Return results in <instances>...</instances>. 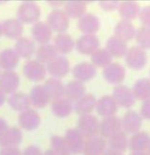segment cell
<instances>
[{
    "instance_id": "6da1fadb",
    "label": "cell",
    "mask_w": 150,
    "mask_h": 155,
    "mask_svg": "<svg viewBox=\"0 0 150 155\" xmlns=\"http://www.w3.org/2000/svg\"><path fill=\"white\" fill-rule=\"evenodd\" d=\"M42 11L39 5L34 1H24L17 10V18L22 24H35L39 21Z\"/></svg>"
},
{
    "instance_id": "7a4b0ae2",
    "label": "cell",
    "mask_w": 150,
    "mask_h": 155,
    "mask_svg": "<svg viewBox=\"0 0 150 155\" xmlns=\"http://www.w3.org/2000/svg\"><path fill=\"white\" fill-rule=\"evenodd\" d=\"M100 122L96 116L94 115L80 116L77 120L76 130L82 135L85 139L91 138L99 134Z\"/></svg>"
},
{
    "instance_id": "3957f363",
    "label": "cell",
    "mask_w": 150,
    "mask_h": 155,
    "mask_svg": "<svg viewBox=\"0 0 150 155\" xmlns=\"http://www.w3.org/2000/svg\"><path fill=\"white\" fill-rule=\"evenodd\" d=\"M52 32H56L58 34L65 33L69 28L70 19L66 15V13L62 9H53L48 15L46 22Z\"/></svg>"
},
{
    "instance_id": "277c9868",
    "label": "cell",
    "mask_w": 150,
    "mask_h": 155,
    "mask_svg": "<svg viewBox=\"0 0 150 155\" xmlns=\"http://www.w3.org/2000/svg\"><path fill=\"white\" fill-rule=\"evenodd\" d=\"M125 59L129 68L132 70H141L148 63V55L145 49L139 46H132L128 48Z\"/></svg>"
},
{
    "instance_id": "5b68a950",
    "label": "cell",
    "mask_w": 150,
    "mask_h": 155,
    "mask_svg": "<svg viewBox=\"0 0 150 155\" xmlns=\"http://www.w3.org/2000/svg\"><path fill=\"white\" fill-rule=\"evenodd\" d=\"M71 70L70 62L65 56H58L46 64V71L50 78L61 79L65 78Z\"/></svg>"
},
{
    "instance_id": "8992f818",
    "label": "cell",
    "mask_w": 150,
    "mask_h": 155,
    "mask_svg": "<svg viewBox=\"0 0 150 155\" xmlns=\"http://www.w3.org/2000/svg\"><path fill=\"white\" fill-rule=\"evenodd\" d=\"M111 96L118 106L124 108H129L133 106L136 101L132 88L124 85H118L114 87Z\"/></svg>"
},
{
    "instance_id": "52a82bcc",
    "label": "cell",
    "mask_w": 150,
    "mask_h": 155,
    "mask_svg": "<svg viewBox=\"0 0 150 155\" xmlns=\"http://www.w3.org/2000/svg\"><path fill=\"white\" fill-rule=\"evenodd\" d=\"M100 47V40L95 35H83L75 41L76 50L85 56H91Z\"/></svg>"
},
{
    "instance_id": "ba28073f",
    "label": "cell",
    "mask_w": 150,
    "mask_h": 155,
    "mask_svg": "<svg viewBox=\"0 0 150 155\" xmlns=\"http://www.w3.org/2000/svg\"><path fill=\"white\" fill-rule=\"evenodd\" d=\"M23 73L25 77L32 82H40L43 80L47 71L46 66L36 60H29L23 66Z\"/></svg>"
},
{
    "instance_id": "9c48e42d",
    "label": "cell",
    "mask_w": 150,
    "mask_h": 155,
    "mask_svg": "<svg viewBox=\"0 0 150 155\" xmlns=\"http://www.w3.org/2000/svg\"><path fill=\"white\" fill-rule=\"evenodd\" d=\"M20 85V78L14 71H3L0 73V89L5 94L17 92Z\"/></svg>"
},
{
    "instance_id": "30bf717a",
    "label": "cell",
    "mask_w": 150,
    "mask_h": 155,
    "mask_svg": "<svg viewBox=\"0 0 150 155\" xmlns=\"http://www.w3.org/2000/svg\"><path fill=\"white\" fill-rule=\"evenodd\" d=\"M102 77L109 84L118 86L125 78V69L118 63H111L103 68Z\"/></svg>"
},
{
    "instance_id": "8fae6325",
    "label": "cell",
    "mask_w": 150,
    "mask_h": 155,
    "mask_svg": "<svg viewBox=\"0 0 150 155\" xmlns=\"http://www.w3.org/2000/svg\"><path fill=\"white\" fill-rule=\"evenodd\" d=\"M122 129L125 133L134 134L140 131L142 125V117L135 110H128L125 113L121 119Z\"/></svg>"
},
{
    "instance_id": "7c38bea8",
    "label": "cell",
    "mask_w": 150,
    "mask_h": 155,
    "mask_svg": "<svg viewBox=\"0 0 150 155\" xmlns=\"http://www.w3.org/2000/svg\"><path fill=\"white\" fill-rule=\"evenodd\" d=\"M20 127L27 131H32L36 130L41 124V116L36 110L33 108H28L19 115Z\"/></svg>"
},
{
    "instance_id": "4fadbf2b",
    "label": "cell",
    "mask_w": 150,
    "mask_h": 155,
    "mask_svg": "<svg viewBox=\"0 0 150 155\" xmlns=\"http://www.w3.org/2000/svg\"><path fill=\"white\" fill-rule=\"evenodd\" d=\"M97 73L96 67L89 62H81L77 64L72 70L73 78L82 83L88 82L95 77Z\"/></svg>"
},
{
    "instance_id": "5bb4252c",
    "label": "cell",
    "mask_w": 150,
    "mask_h": 155,
    "mask_svg": "<svg viewBox=\"0 0 150 155\" xmlns=\"http://www.w3.org/2000/svg\"><path fill=\"white\" fill-rule=\"evenodd\" d=\"M77 28L84 35H95L101 28L100 19L93 13H86L79 19Z\"/></svg>"
},
{
    "instance_id": "9a60e30c",
    "label": "cell",
    "mask_w": 150,
    "mask_h": 155,
    "mask_svg": "<svg viewBox=\"0 0 150 155\" xmlns=\"http://www.w3.org/2000/svg\"><path fill=\"white\" fill-rule=\"evenodd\" d=\"M64 138L70 149L72 154H80L83 152L86 139L76 130V128H70L66 130Z\"/></svg>"
},
{
    "instance_id": "2e32d148",
    "label": "cell",
    "mask_w": 150,
    "mask_h": 155,
    "mask_svg": "<svg viewBox=\"0 0 150 155\" xmlns=\"http://www.w3.org/2000/svg\"><path fill=\"white\" fill-rule=\"evenodd\" d=\"M52 30L46 22L38 21L33 25L31 30V35L33 41L39 45L50 43L52 38Z\"/></svg>"
},
{
    "instance_id": "e0dca14e",
    "label": "cell",
    "mask_w": 150,
    "mask_h": 155,
    "mask_svg": "<svg viewBox=\"0 0 150 155\" xmlns=\"http://www.w3.org/2000/svg\"><path fill=\"white\" fill-rule=\"evenodd\" d=\"M31 106L35 108H43L51 101V99L46 92L43 85H36L31 88L29 94Z\"/></svg>"
},
{
    "instance_id": "ac0fdd59",
    "label": "cell",
    "mask_w": 150,
    "mask_h": 155,
    "mask_svg": "<svg viewBox=\"0 0 150 155\" xmlns=\"http://www.w3.org/2000/svg\"><path fill=\"white\" fill-rule=\"evenodd\" d=\"M122 130L121 119L116 116L104 117L99 124V134L103 138H109L110 136Z\"/></svg>"
},
{
    "instance_id": "d6986e66",
    "label": "cell",
    "mask_w": 150,
    "mask_h": 155,
    "mask_svg": "<svg viewBox=\"0 0 150 155\" xmlns=\"http://www.w3.org/2000/svg\"><path fill=\"white\" fill-rule=\"evenodd\" d=\"M13 49L20 58L28 59L35 54L36 46L33 39L27 36H21L16 40Z\"/></svg>"
},
{
    "instance_id": "ffe728a7",
    "label": "cell",
    "mask_w": 150,
    "mask_h": 155,
    "mask_svg": "<svg viewBox=\"0 0 150 155\" xmlns=\"http://www.w3.org/2000/svg\"><path fill=\"white\" fill-rule=\"evenodd\" d=\"M23 140L22 130L18 127H10L0 137V148L18 147Z\"/></svg>"
},
{
    "instance_id": "44dd1931",
    "label": "cell",
    "mask_w": 150,
    "mask_h": 155,
    "mask_svg": "<svg viewBox=\"0 0 150 155\" xmlns=\"http://www.w3.org/2000/svg\"><path fill=\"white\" fill-rule=\"evenodd\" d=\"M106 149L107 141L98 135L85 140L82 153L85 155H102Z\"/></svg>"
},
{
    "instance_id": "7402d4cb",
    "label": "cell",
    "mask_w": 150,
    "mask_h": 155,
    "mask_svg": "<svg viewBox=\"0 0 150 155\" xmlns=\"http://www.w3.org/2000/svg\"><path fill=\"white\" fill-rule=\"evenodd\" d=\"M95 109L97 114L104 118L115 116L118 112V106L111 95H103L97 100Z\"/></svg>"
},
{
    "instance_id": "603a6c76",
    "label": "cell",
    "mask_w": 150,
    "mask_h": 155,
    "mask_svg": "<svg viewBox=\"0 0 150 155\" xmlns=\"http://www.w3.org/2000/svg\"><path fill=\"white\" fill-rule=\"evenodd\" d=\"M50 110L52 114L58 118H65L73 111V102L65 97H60L51 101Z\"/></svg>"
},
{
    "instance_id": "cb8c5ba5",
    "label": "cell",
    "mask_w": 150,
    "mask_h": 155,
    "mask_svg": "<svg viewBox=\"0 0 150 155\" xmlns=\"http://www.w3.org/2000/svg\"><path fill=\"white\" fill-rule=\"evenodd\" d=\"M96 98L91 94H86L80 100L73 103V110L79 116L89 115L95 109L96 105Z\"/></svg>"
},
{
    "instance_id": "d4e9b609",
    "label": "cell",
    "mask_w": 150,
    "mask_h": 155,
    "mask_svg": "<svg viewBox=\"0 0 150 155\" xmlns=\"http://www.w3.org/2000/svg\"><path fill=\"white\" fill-rule=\"evenodd\" d=\"M105 49L110 53L112 58H120L125 56L128 50V45L127 42L116 37L115 35H112L106 41Z\"/></svg>"
},
{
    "instance_id": "484cf974",
    "label": "cell",
    "mask_w": 150,
    "mask_h": 155,
    "mask_svg": "<svg viewBox=\"0 0 150 155\" xmlns=\"http://www.w3.org/2000/svg\"><path fill=\"white\" fill-rule=\"evenodd\" d=\"M3 35L9 39L17 40L22 36L24 26L17 19H7L2 22Z\"/></svg>"
},
{
    "instance_id": "4316f807",
    "label": "cell",
    "mask_w": 150,
    "mask_h": 155,
    "mask_svg": "<svg viewBox=\"0 0 150 155\" xmlns=\"http://www.w3.org/2000/svg\"><path fill=\"white\" fill-rule=\"evenodd\" d=\"M86 91L87 88L84 83L76 79H72L65 85L64 97L68 99L72 102H75L86 94Z\"/></svg>"
},
{
    "instance_id": "83f0119b",
    "label": "cell",
    "mask_w": 150,
    "mask_h": 155,
    "mask_svg": "<svg viewBox=\"0 0 150 155\" xmlns=\"http://www.w3.org/2000/svg\"><path fill=\"white\" fill-rule=\"evenodd\" d=\"M136 28L134 25L128 20L121 19L118 21L114 28V35L118 38L123 40L127 42L132 41L135 37Z\"/></svg>"
},
{
    "instance_id": "f1b7e54d",
    "label": "cell",
    "mask_w": 150,
    "mask_h": 155,
    "mask_svg": "<svg viewBox=\"0 0 150 155\" xmlns=\"http://www.w3.org/2000/svg\"><path fill=\"white\" fill-rule=\"evenodd\" d=\"M7 104L11 108L17 112H22L28 108H30L31 103L28 94L23 92H15L10 94L8 99H6Z\"/></svg>"
},
{
    "instance_id": "f546056e",
    "label": "cell",
    "mask_w": 150,
    "mask_h": 155,
    "mask_svg": "<svg viewBox=\"0 0 150 155\" xmlns=\"http://www.w3.org/2000/svg\"><path fill=\"white\" fill-rule=\"evenodd\" d=\"M150 144V136L146 131H138L128 139V148L132 152H144Z\"/></svg>"
},
{
    "instance_id": "4dcf8cb0",
    "label": "cell",
    "mask_w": 150,
    "mask_h": 155,
    "mask_svg": "<svg viewBox=\"0 0 150 155\" xmlns=\"http://www.w3.org/2000/svg\"><path fill=\"white\" fill-rule=\"evenodd\" d=\"M140 4L136 1H123L118 7L120 17L124 20L131 21L137 18L140 12Z\"/></svg>"
},
{
    "instance_id": "1f68e13d",
    "label": "cell",
    "mask_w": 150,
    "mask_h": 155,
    "mask_svg": "<svg viewBox=\"0 0 150 155\" xmlns=\"http://www.w3.org/2000/svg\"><path fill=\"white\" fill-rule=\"evenodd\" d=\"M20 59L13 48H5L0 52V68L4 71H14L20 64Z\"/></svg>"
},
{
    "instance_id": "d6a6232c",
    "label": "cell",
    "mask_w": 150,
    "mask_h": 155,
    "mask_svg": "<svg viewBox=\"0 0 150 155\" xmlns=\"http://www.w3.org/2000/svg\"><path fill=\"white\" fill-rule=\"evenodd\" d=\"M53 45L57 48L58 54L61 56L71 53L75 48V41L73 38L67 33L58 34L54 38Z\"/></svg>"
},
{
    "instance_id": "836d02e7",
    "label": "cell",
    "mask_w": 150,
    "mask_h": 155,
    "mask_svg": "<svg viewBox=\"0 0 150 155\" xmlns=\"http://www.w3.org/2000/svg\"><path fill=\"white\" fill-rule=\"evenodd\" d=\"M59 56L57 48L51 43H47L43 45H39L35 50L36 61L40 62L42 64H48L52 60Z\"/></svg>"
},
{
    "instance_id": "e575fe53",
    "label": "cell",
    "mask_w": 150,
    "mask_h": 155,
    "mask_svg": "<svg viewBox=\"0 0 150 155\" xmlns=\"http://www.w3.org/2000/svg\"><path fill=\"white\" fill-rule=\"evenodd\" d=\"M64 12L69 19H80L87 13V3L78 0L67 1L64 5Z\"/></svg>"
},
{
    "instance_id": "d590c367",
    "label": "cell",
    "mask_w": 150,
    "mask_h": 155,
    "mask_svg": "<svg viewBox=\"0 0 150 155\" xmlns=\"http://www.w3.org/2000/svg\"><path fill=\"white\" fill-rule=\"evenodd\" d=\"M132 90L136 100L142 101L150 100V78H141L138 79Z\"/></svg>"
},
{
    "instance_id": "8d00e7d4",
    "label": "cell",
    "mask_w": 150,
    "mask_h": 155,
    "mask_svg": "<svg viewBox=\"0 0 150 155\" xmlns=\"http://www.w3.org/2000/svg\"><path fill=\"white\" fill-rule=\"evenodd\" d=\"M107 145H109V148L118 151L121 153H124L128 148V137L125 131L120 130L118 132L110 136L108 138Z\"/></svg>"
},
{
    "instance_id": "74e56055",
    "label": "cell",
    "mask_w": 150,
    "mask_h": 155,
    "mask_svg": "<svg viewBox=\"0 0 150 155\" xmlns=\"http://www.w3.org/2000/svg\"><path fill=\"white\" fill-rule=\"evenodd\" d=\"M43 87L45 88L46 92L48 93L49 96L50 97L51 101L64 96L65 85L63 84L61 79L50 78L45 81Z\"/></svg>"
},
{
    "instance_id": "f35d334b",
    "label": "cell",
    "mask_w": 150,
    "mask_h": 155,
    "mask_svg": "<svg viewBox=\"0 0 150 155\" xmlns=\"http://www.w3.org/2000/svg\"><path fill=\"white\" fill-rule=\"evenodd\" d=\"M90 59L95 67L105 68L112 63L113 58L105 48H98L91 55Z\"/></svg>"
},
{
    "instance_id": "ab89813d",
    "label": "cell",
    "mask_w": 150,
    "mask_h": 155,
    "mask_svg": "<svg viewBox=\"0 0 150 155\" xmlns=\"http://www.w3.org/2000/svg\"><path fill=\"white\" fill-rule=\"evenodd\" d=\"M50 149L57 155H72L70 149L64 137L52 136L50 139Z\"/></svg>"
},
{
    "instance_id": "60d3db41",
    "label": "cell",
    "mask_w": 150,
    "mask_h": 155,
    "mask_svg": "<svg viewBox=\"0 0 150 155\" xmlns=\"http://www.w3.org/2000/svg\"><path fill=\"white\" fill-rule=\"evenodd\" d=\"M136 42L143 49H150V28L146 27H140L136 29L135 37Z\"/></svg>"
},
{
    "instance_id": "b9f144b4",
    "label": "cell",
    "mask_w": 150,
    "mask_h": 155,
    "mask_svg": "<svg viewBox=\"0 0 150 155\" xmlns=\"http://www.w3.org/2000/svg\"><path fill=\"white\" fill-rule=\"evenodd\" d=\"M139 17L143 27L150 28V5L144 6L140 9Z\"/></svg>"
},
{
    "instance_id": "7bdbcfd3",
    "label": "cell",
    "mask_w": 150,
    "mask_h": 155,
    "mask_svg": "<svg viewBox=\"0 0 150 155\" xmlns=\"http://www.w3.org/2000/svg\"><path fill=\"white\" fill-rule=\"evenodd\" d=\"M119 3L120 2L115 0H103L99 2V6L102 8V10L105 12H113L118 9Z\"/></svg>"
},
{
    "instance_id": "ee69618b",
    "label": "cell",
    "mask_w": 150,
    "mask_h": 155,
    "mask_svg": "<svg viewBox=\"0 0 150 155\" xmlns=\"http://www.w3.org/2000/svg\"><path fill=\"white\" fill-rule=\"evenodd\" d=\"M140 116L150 120V100L144 101L140 107Z\"/></svg>"
},
{
    "instance_id": "f6af8a7d",
    "label": "cell",
    "mask_w": 150,
    "mask_h": 155,
    "mask_svg": "<svg viewBox=\"0 0 150 155\" xmlns=\"http://www.w3.org/2000/svg\"><path fill=\"white\" fill-rule=\"evenodd\" d=\"M42 152L40 147L36 145H29L26 147L22 153V155H42Z\"/></svg>"
},
{
    "instance_id": "bcb514c9",
    "label": "cell",
    "mask_w": 150,
    "mask_h": 155,
    "mask_svg": "<svg viewBox=\"0 0 150 155\" xmlns=\"http://www.w3.org/2000/svg\"><path fill=\"white\" fill-rule=\"evenodd\" d=\"M0 155H22L19 147H6L0 149Z\"/></svg>"
},
{
    "instance_id": "7dc6e473",
    "label": "cell",
    "mask_w": 150,
    "mask_h": 155,
    "mask_svg": "<svg viewBox=\"0 0 150 155\" xmlns=\"http://www.w3.org/2000/svg\"><path fill=\"white\" fill-rule=\"evenodd\" d=\"M48 5H50L51 7H53L54 9H59L60 6L65 5V2L64 1H56V0H52V1H47Z\"/></svg>"
},
{
    "instance_id": "c3c4849f",
    "label": "cell",
    "mask_w": 150,
    "mask_h": 155,
    "mask_svg": "<svg viewBox=\"0 0 150 155\" xmlns=\"http://www.w3.org/2000/svg\"><path fill=\"white\" fill-rule=\"evenodd\" d=\"M9 127H8V124H7L6 121L4 118L0 117V137L6 131V130Z\"/></svg>"
},
{
    "instance_id": "681fc988",
    "label": "cell",
    "mask_w": 150,
    "mask_h": 155,
    "mask_svg": "<svg viewBox=\"0 0 150 155\" xmlns=\"http://www.w3.org/2000/svg\"><path fill=\"white\" fill-rule=\"evenodd\" d=\"M102 155H124V153L121 152H118V151H115V150H112L110 148H107Z\"/></svg>"
},
{
    "instance_id": "f907efd6",
    "label": "cell",
    "mask_w": 150,
    "mask_h": 155,
    "mask_svg": "<svg viewBox=\"0 0 150 155\" xmlns=\"http://www.w3.org/2000/svg\"><path fill=\"white\" fill-rule=\"evenodd\" d=\"M6 94L0 89V107H2L6 101Z\"/></svg>"
},
{
    "instance_id": "816d5d0a",
    "label": "cell",
    "mask_w": 150,
    "mask_h": 155,
    "mask_svg": "<svg viewBox=\"0 0 150 155\" xmlns=\"http://www.w3.org/2000/svg\"><path fill=\"white\" fill-rule=\"evenodd\" d=\"M130 155H150L148 152H132Z\"/></svg>"
},
{
    "instance_id": "f5cc1de1",
    "label": "cell",
    "mask_w": 150,
    "mask_h": 155,
    "mask_svg": "<svg viewBox=\"0 0 150 155\" xmlns=\"http://www.w3.org/2000/svg\"><path fill=\"white\" fill-rule=\"evenodd\" d=\"M42 155H57L51 149H48L47 151H45L43 153H42Z\"/></svg>"
},
{
    "instance_id": "db71d44e",
    "label": "cell",
    "mask_w": 150,
    "mask_h": 155,
    "mask_svg": "<svg viewBox=\"0 0 150 155\" xmlns=\"http://www.w3.org/2000/svg\"><path fill=\"white\" fill-rule=\"evenodd\" d=\"M3 35V29H2V23H0V37Z\"/></svg>"
},
{
    "instance_id": "11a10c76",
    "label": "cell",
    "mask_w": 150,
    "mask_h": 155,
    "mask_svg": "<svg viewBox=\"0 0 150 155\" xmlns=\"http://www.w3.org/2000/svg\"><path fill=\"white\" fill-rule=\"evenodd\" d=\"M148 153L150 154V144H149V146H148Z\"/></svg>"
},
{
    "instance_id": "9f6ffc18",
    "label": "cell",
    "mask_w": 150,
    "mask_h": 155,
    "mask_svg": "<svg viewBox=\"0 0 150 155\" xmlns=\"http://www.w3.org/2000/svg\"><path fill=\"white\" fill-rule=\"evenodd\" d=\"M0 73H1V68H0Z\"/></svg>"
}]
</instances>
